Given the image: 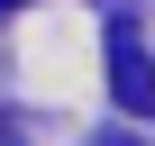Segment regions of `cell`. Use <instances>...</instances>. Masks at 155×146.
<instances>
[{
    "label": "cell",
    "instance_id": "obj_1",
    "mask_svg": "<svg viewBox=\"0 0 155 146\" xmlns=\"http://www.w3.org/2000/svg\"><path fill=\"white\" fill-rule=\"evenodd\" d=\"M110 91H119V110H128V119H155V55L137 46V28H128V18L110 28Z\"/></svg>",
    "mask_w": 155,
    "mask_h": 146
}]
</instances>
